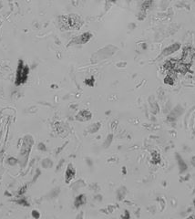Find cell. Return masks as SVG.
Listing matches in <instances>:
<instances>
[{
    "mask_svg": "<svg viewBox=\"0 0 195 219\" xmlns=\"http://www.w3.org/2000/svg\"><path fill=\"white\" fill-rule=\"evenodd\" d=\"M60 24L63 28L66 30L78 29L83 25L82 18L76 14H71L67 16H62L60 18Z\"/></svg>",
    "mask_w": 195,
    "mask_h": 219,
    "instance_id": "obj_1",
    "label": "cell"
},
{
    "mask_svg": "<svg viewBox=\"0 0 195 219\" xmlns=\"http://www.w3.org/2000/svg\"><path fill=\"white\" fill-rule=\"evenodd\" d=\"M194 55H195V51L193 49H192V47H186V49H184V51L182 53V57L181 61L189 67L192 63Z\"/></svg>",
    "mask_w": 195,
    "mask_h": 219,
    "instance_id": "obj_2",
    "label": "cell"
},
{
    "mask_svg": "<svg viewBox=\"0 0 195 219\" xmlns=\"http://www.w3.org/2000/svg\"><path fill=\"white\" fill-rule=\"evenodd\" d=\"M75 176V170L73 169L72 165H68V167L67 169V172H66V182L68 184L69 182L74 178Z\"/></svg>",
    "mask_w": 195,
    "mask_h": 219,
    "instance_id": "obj_3",
    "label": "cell"
},
{
    "mask_svg": "<svg viewBox=\"0 0 195 219\" xmlns=\"http://www.w3.org/2000/svg\"><path fill=\"white\" fill-rule=\"evenodd\" d=\"M91 37H92L91 34L85 33V34H83L82 36H80L77 40H78V43L80 44H84V43H86V42H88L89 39H90Z\"/></svg>",
    "mask_w": 195,
    "mask_h": 219,
    "instance_id": "obj_4",
    "label": "cell"
},
{
    "mask_svg": "<svg viewBox=\"0 0 195 219\" xmlns=\"http://www.w3.org/2000/svg\"><path fill=\"white\" fill-rule=\"evenodd\" d=\"M78 116H82L83 118L81 119V121H88V120H89L90 119V117H91V114H90V113L89 111H81V113L78 114Z\"/></svg>",
    "mask_w": 195,
    "mask_h": 219,
    "instance_id": "obj_5",
    "label": "cell"
},
{
    "mask_svg": "<svg viewBox=\"0 0 195 219\" xmlns=\"http://www.w3.org/2000/svg\"><path fill=\"white\" fill-rule=\"evenodd\" d=\"M151 161L152 163H153L154 164H157L161 162V158H160V155L158 154L156 152H154L153 153H152V158H151Z\"/></svg>",
    "mask_w": 195,
    "mask_h": 219,
    "instance_id": "obj_6",
    "label": "cell"
},
{
    "mask_svg": "<svg viewBox=\"0 0 195 219\" xmlns=\"http://www.w3.org/2000/svg\"><path fill=\"white\" fill-rule=\"evenodd\" d=\"M85 201H86V199H85V197H84V195L78 196L77 198V200H76V206H80V205L84 204Z\"/></svg>",
    "mask_w": 195,
    "mask_h": 219,
    "instance_id": "obj_7",
    "label": "cell"
}]
</instances>
